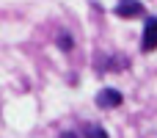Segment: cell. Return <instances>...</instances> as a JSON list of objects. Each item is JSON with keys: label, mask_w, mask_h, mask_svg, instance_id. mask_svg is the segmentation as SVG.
I'll return each instance as SVG.
<instances>
[{"label": "cell", "mask_w": 157, "mask_h": 138, "mask_svg": "<svg viewBox=\"0 0 157 138\" xmlns=\"http://www.w3.org/2000/svg\"><path fill=\"white\" fill-rule=\"evenodd\" d=\"M141 50H144V53H152V50H157V17H149V19H146V25H144Z\"/></svg>", "instance_id": "cell-1"}, {"label": "cell", "mask_w": 157, "mask_h": 138, "mask_svg": "<svg viewBox=\"0 0 157 138\" xmlns=\"http://www.w3.org/2000/svg\"><path fill=\"white\" fill-rule=\"evenodd\" d=\"M116 17H121V19H130V17H141L144 14V6L138 3V0H121L116 8Z\"/></svg>", "instance_id": "cell-2"}, {"label": "cell", "mask_w": 157, "mask_h": 138, "mask_svg": "<svg viewBox=\"0 0 157 138\" xmlns=\"http://www.w3.org/2000/svg\"><path fill=\"white\" fill-rule=\"evenodd\" d=\"M121 100H124V97H121L116 89H102V91L97 94V105H99V108H119Z\"/></svg>", "instance_id": "cell-3"}, {"label": "cell", "mask_w": 157, "mask_h": 138, "mask_svg": "<svg viewBox=\"0 0 157 138\" xmlns=\"http://www.w3.org/2000/svg\"><path fill=\"white\" fill-rule=\"evenodd\" d=\"M86 138H108V133H105V127L91 124V127H88V133H86Z\"/></svg>", "instance_id": "cell-4"}, {"label": "cell", "mask_w": 157, "mask_h": 138, "mask_svg": "<svg viewBox=\"0 0 157 138\" xmlns=\"http://www.w3.org/2000/svg\"><path fill=\"white\" fill-rule=\"evenodd\" d=\"M72 44H75V41H72L69 33H58V47H61V50H72Z\"/></svg>", "instance_id": "cell-5"}, {"label": "cell", "mask_w": 157, "mask_h": 138, "mask_svg": "<svg viewBox=\"0 0 157 138\" xmlns=\"http://www.w3.org/2000/svg\"><path fill=\"white\" fill-rule=\"evenodd\" d=\"M58 138H77V136H75V133H61Z\"/></svg>", "instance_id": "cell-6"}]
</instances>
